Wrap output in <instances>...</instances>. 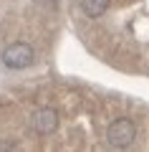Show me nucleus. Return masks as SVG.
Masks as SVG:
<instances>
[{
    "mask_svg": "<svg viewBox=\"0 0 149 152\" xmlns=\"http://www.w3.org/2000/svg\"><path fill=\"white\" fill-rule=\"evenodd\" d=\"M3 66L10 71H23L28 69V66L36 64V51H33L31 43H23V41H15V43H10L5 51H3Z\"/></svg>",
    "mask_w": 149,
    "mask_h": 152,
    "instance_id": "obj_1",
    "label": "nucleus"
},
{
    "mask_svg": "<svg viewBox=\"0 0 149 152\" xmlns=\"http://www.w3.org/2000/svg\"><path fill=\"white\" fill-rule=\"evenodd\" d=\"M134 140H137V124H134L132 119L119 117V119H114L111 124H109V129H106L109 147H114V150H124V147H129Z\"/></svg>",
    "mask_w": 149,
    "mask_h": 152,
    "instance_id": "obj_2",
    "label": "nucleus"
},
{
    "mask_svg": "<svg viewBox=\"0 0 149 152\" xmlns=\"http://www.w3.org/2000/svg\"><path fill=\"white\" fill-rule=\"evenodd\" d=\"M31 127L36 134L41 137H48V134H53L56 129H58V112L51 107H43L38 109L36 114H33V119H31Z\"/></svg>",
    "mask_w": 149,
    "mask_h": 152,
    "instance_id": "obj_3",
    "label": "nucleus"
},
{
    "mask_svg": "<svg viewBox=\"0 0 149 152\" xmlns=\"http://www.w3.org/2000/svg\"><path fill=\"white\" fill-rule=\"evenodd\" d=\"M109 3L111 0H81V10H84L86 18H101L106 13Z\"/></svg>",
    "mask_w": 149,
    "mask_h": 152,
    "instance_id": "obj_4",
    "label": "nucleus"
}]
</instances>
